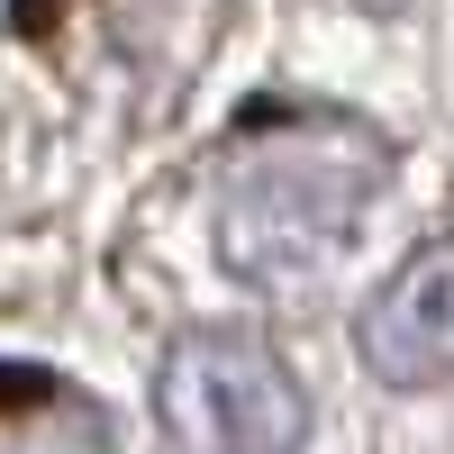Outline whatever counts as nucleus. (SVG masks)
I'll return each instance as SVG.
<instances>
[{
  "label": "nucleus",
  "mask_w": 454,
  "mask_h": 454,
  "mask_svg": "<svg viewBox=\"0 0 454 454\" xmlns=\"http://www.w3.org/2000/svg\"><path fill=\"white\" fill-rule=\"evenodd\" d=\"M0 454H109V427L46 372H0Z\"/></svg>",
  "instance_id": "4"
},
{
  "label": "nucleus",
  "mask_w": 454,
  "mask_h": 454,
  "mask_svg": "<svg viewBox=\"0 0 454 454\" xmlns=\"http://www.w3.org/2000/svg\"><path fill=\"white\" fill-rule=\"evenodd\" d=\"M364 364L391 391H419L454 372V237L419 246L364 309Z\"/></svg>",
  "instance_id": "3"
},
{
  "label": "nucleus",
  "mask_w": 454,
  "mask_h": 454,
  "mask_svg": "<svg viewBox=\"0 0 454 454\" xmlns=\"http://www.w3.org/2000/svg\"><path fill=\"white\" fill-rule=\"evenodd\" d=\"M164 427L182 454H300L309 436V400H300L291 364L263 336H182L164 355Z\"/></svg>",
  "instance_id": "2"
},
{
  "label": "nucleus",
  "mask_w": 454,
  "mask_h": 454,
  "mask_svg": "<svg viewBox=\"0 0 454 454\" xmlns=\"http://www.w3.org/2000/svg\"><path fill=\"white\" fill-rule=\"evenodd\" d=\"M382 192V145L355 119H263L218 182V254L246 282H309Z\"/></svg>",
  "instance_id": "1"
}]
</instances>
